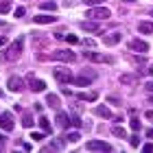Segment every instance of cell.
<instances>
[{"mask_svg":"<svg viewBox=\"0 0 153 153\" xmlns=\"http://www.w3.org/2000/svg\"><path fill=\"white\" fill-rule=\"evenodd\" d=\"M55 20H57L55 13H53V16H48V13H39V16L33 18V22H35V24H53Z\"/></svg>","mask_w":153,"mask_h":153,"instance_id":"8fae6325","label":"cell"},{"mask_svg":"<svg viewBox=\"0 0 153 153\" xmlns=\"http://www.w3.org/2000/svg\"><path fill=\"white\" fill-rule=\"evenodd\" d=\"M129 144H131L134 149H138V147H140V136H131V138H129Z\"/></svg>","mask_w":153,"mask_h":153,"instance_id":"484cf974","label":"cell"},{"mask_svg":"<svg viewBox=\"0 0 153 153\" xmlns=\"http://www.w3.org/2000/svg\"><path fill=\"white\" fill-rule=\"evenodd\" d=\"M53 74H55V79H57L59 83H72V81H74V79H72V72L68 70V68H57Z\"/></svg>","mask_w":153,"mask_h":153,"instance_id":"52a82bcc","label":"cell"},{"mask_svg":"<svg viewBox=\"0 0 153 153\" xmlns=\"http://www.w3.org/2000/svg\"><path fill=\"white\" fill-rule=\"evenodd\" d=\"M81 140V136H79V131H70V134H66V142H79Z\"/></svg>","mask_w":153,"mask_h":153,"instance_id":"ffe728a7","label":"cell"},{"mask_svg":"<svg viewBox=\"0 0 153 153\" xmlns=\"http://www.w3.org/2000/svg\"><path fill=\"white\" fill-rule=\"evenodd\" d=\"M144 90H147L149 94H153V81H149V83H144Z\"/></svg>","mask_w":153,"mask_h":153,"instance_id":"836d02e7","label":"cell"},{"mask_svg":"<svg viewBox=\"0 0 153 153\" xmlns=\"http://www.w3.org/2000/svg\"><path fill=\"white\" fill-rule=\"evenodd\" d=\"M94 114L101 116V118H114V116H112V109H109L107 105H96V107H94Z\"/></svg>","mask_w":153,"mask_h":153,"instance_id":"4fadbf2b","label":"cell"},{"mask_svg":"<svg viewBox=\"0 0 153 153\" xmlns=\"http://www.w3.org/2000/svg\"><path fill=\"white\" fill-rule=\"evenodd\" d=\"M0 94H2V90H0Z\"/></svg>","mask_w":153,"mask_h":153,"instance_id":"ee69618b","label":"cell"},{"mask_svg":"<svg viewBox=\"0 0 153 153\" xmlns=\"http://www.w3.org/2000/svg\"><path fill=\"white\" fill-rule=\"evenodd\" d=\"M55 123H57V127L66 129L68 125H70V116H68V114H64V112H59V114H57V118H55Z\"/></svg>","mask_w":153,"mask_h":153,"instance_id":"5bb4252c","label":"cell"},{"mask_svg":"<svg viewBox=\"0 0 153 153\" xmlns=\"http://www.w3.org/2000/svg\"><path fill=\"white\" fill-rule=\"evenodd\" d=\"M53 59L55 61H66V64H72V61L76 59V55L72 51H55L53 53Z\"/></svg>","mask_w":153,"mask_h":153,"instance_id":"5b68a950","label":"cell"},{"mask_svg":"<svg viewBox=\"0 0 153 153\" xmlns=\"http://www.w3.org/2000/svg\"><path fill=\"white\" fill-rule=\"evenodd\" d=\"M83 2H85L88 7H99V4L105 2V0H83Z\"/></svg>","mask_w":153,"mask_h":153,"instance_id":"83f0119b","label":"cell"},{"mask_svg":"<svg viewBox=\"0 0 153 153\" xmlns=\"http://www.w3.org/2000/svg\"><path fill=\"white\" fill-rule=\"evenodd\" d=\"M24 13H26V9H24V7H18V9H16V18H22Z\"/></svg>","mask_w":153,"mask_h":153,"instance_id":"d6a6232c","label":"cell"},{"mask_svg":"<svg viewBox=\"0 0 153 153\" xmlns=\"http://www.w3.org/2000/svg\"><path fill=\"white\" fill-rule=\"evenodd\" d=\"M129 127L134 129V131H138L140 129V120H138V118H131V123H129Z\"/></svg>","mask_w":153,"mask_h":153,"instance_id":"f546056e","label":"cell"},{"mask_svg":"<svg viewBox=\"0 0 153 153\" xmlns=\"http://www.w3.org/2000/svg\"><path fill=\"white\" fill-rule=\"evenodd\" d=\"M46 103L51 105L53 109H57L59 105H61V101H59V96L57 94H46Z\"/></svg>","mask_w":153,"mask_h":153,"instance_id":"2e32d148","label":"cell"},{"mask_svg":"<svg viewBox=\"0 0 153 153\" xmlns=\"http://www.w3.org/2000/svg\"><path fill=\"white\" fill-rule=\"evenodd\" d=\"M81 29L88 31V33H99V24L92 22V20H88V22H81Z\"/></svg>","mask_w":153,"mask_h":153,"instance_id":"9a60e30c","label":"cell"},{"mask_svg":"<svg viewBox=\"0 0 153 153\" xmlns=\"http://www.w3.org/2000/svg\"><path fill=\"white\" fill-rule=\"evenodd\" d=\"M39 7H42L44 11H57V4H55L53 0H46V2H42Z\"/></svg>","mask_w":153,"mask_h":153,"instance_id":"44dd1931","label":"cell"},{"mask_svg":"<svg viewBox=\"0 0 153 153\" xmlns=\"http://www.w3.org/2000/svg\"><path fill=\"white\" fill-rule=\"evenodd\" d=\"M138 29H140V33H144V35H151L153 33V22H140Z\"/></svg>","mask_w":153,"mask_h":153,"instance_id":"ac0fdd59","label":"cell"},{"mask_svg":"<svg viewBox=\"0 0 153 153\" xmlns=\"http://www.w3.org/2000/svg\"><path fill=\"white\" fill-rule=\"evenodd\" d=\"M83 44H85L88 48H94V42H92V39H83Z\"/></svg>","mask_w":153,"mask_h":153,"instance_id":"8d00e7d4","label":"cell"},{"mask_svg":"<svg viewBox=\"0 0 153 153\" xmlns=\"http://www.w3.org/2000/svg\"><path fill=\"white\" fill-rule=\"evenodd\" d=\"M7 42H9V39H7L4 35H0V46H4V44H7Z\"/></svg>","mask_w":153,"mask_h":153,"instance_id":"74e56055","label":"cell"},{"mask_svg":"<svg viewBox=\"0 0 153 153\" xmlns=\"http://www.w3.org/2000/svg\"><path fill=\"white\" fill-rule=\"evenodd\" d=\"M64 39L70 42V44H76V42H79V37H76V35H64Z\"/></svg>","mask_w":153,"mask_h":153,"instance_id":"1f68e13d","label":"cell"},{"mask_svg":"<svg viewBox=\"0 0 153 153\" xmlns=\"http://www.w3.org/2000/svg\"><path fill=\"white\" fill-rule=\"evenodd\" d=\"M11 11V2L9 0H0V13H9Z\"/></svg>","mask_w":153,"mask_h":153,"instance_id":"603a6c76","label":"cell"},{"mask_svg":"<svg viewBox=\"0 0 153 153\" xmlns=\"http://www.w3.org/2000/svg\"><path fill=\"white\" fill-rule=\"evenodd\" d=\"M0 26H2V20H0Z\"/></svg>","mask_w":153,"mask_h":153,"instance_id":"7bdbcfd3","label":"cell"},{"mask_svg":"<svg viewBox=\"0 0 153 153\" xmlns=\"http://www.w3.org/2000/svg\"><path fill=\"white\" fill-rule=\"evenodd\" d=\"M142 151H147V153H151V151H153V144H142Z\"/></svg>","mask_w":153,"mask_h":153,"instance_id":"d590c367","label":"cell"},{"mask_svg":"<svg viewBox=\"0 0 153 153\" xmlns=\"http://www.w3.org/2000/svg\"><path fill=\"white\" fill-rule=\"evenodd\" d=\"M123 39V33H109V35H103V44L105 46H114V44H118V42Z\"/></svg>","mask_w":153,"mask_h":153,"instance_id":"7c38bea8","label":"cell"},{"mask_svg":"<svg viewBox=\"0 0 153 153\" xmlns=\"http://www.w3.org/2000/svg\"><path fill=\"white\" fill-rule=\"evenodd\" d=\"M24 85V81L20 79V76H9V81H7V88H9V92H20Z\"/></svg>","mask_w":153,"mask_h":153,"instance_id":"30bf717a","label":"cell"},{"mask_svg":"<svg viewBox=\"0 0 153 153\" xmlns=\"http://www.w3.org/2000/svg\"><path fill=\"white\" fill-rule=\"evenodd\" d=\"M72 83H76V85H81V88H83V85H90V76L83 74V76H79V79H74Z\"/></svg>","mask_w":153,"mask_h":153,"instance_id":"7402d4cb","label":"cell"},{"mask_svg":"<svg viewBox=\"0 0 153 153\" xmlns=\"http://www.w3.org/2000/svg\"><path fill=\"white\" fill-rule=\"evenodd\" d=\"M144 118H149V120H153V112H144Z\"/></svg>","mask_w":153,"mask_h":153,"instance_id":"f35d334b","label":"cell"},{"mask_svg":"<svg viewBox=\"0 0 153 153\" xmlns=\"http://www.w3.org/2000/svg\"><path fill=\"white\" fill-rule=\"evenodd\" d=\"M76 99H81V101H90V103H92V101L99 99V94H96V92H79V94H76Z\"/></svg>","mask_w":153,"mask_h":153,"instance_id":"e0dca14e","label":"cell"},{"mask_svg":"<svg viewBox=\"0 0 153 153\" xmlns=\"http://www.w3.org/2000/svg\"><path fill=\"white\" fill-rule=\"evenodd\" d=\"M70 125H74V127H81V118H79V116H70Z\"/></svg>","mask_w":153,"mask_h":153,"instance_id":"4dcf8cb0","label":"cell"},{"mask_svg":"<svg viewBox=\"0 0 153 153\" xmlns=\"http://www.w3.org/2000/svg\"><path fill=\"white\" fill-rule=\"evenodd\" d=\"M109 16H112V11L107 9V7H90L88 9V18L90 20H107Z\"/></svg>","mask_w":153,"mask_h":153,"instance_id":"7a4b0ae2","label":"cell"},{"mask_svg":"<svg viewBox=\"0 0 153 153\" xmlns=\"http://www.w3.org/2000/svg\"><path fill=\"white\" fill-rule=\"evenodd\" d=\"M147 138H153V129H149V131H147Z\"/></svg>","mask_w":153,"mask_h":153,"instance_id":"ab89813d","label":"cell"},{"mask_svg":"<svg viewBox=\"0 0 153 153\" xmlns=\"http://www.w3.org/2000/svg\"><path fill=\"white\" fill-rule=\"evenodd\" d=\"M129 51H134V53H147L149 51V44L147 42H142V39H138V37H134V39H129Z\"/></svg>","mask_w":153,"mask_h":153,"instance_id":"ba28073f","label":"cell"},{"mask_svg":"<svg viewBox=\"0 0 153 153\" xmlns=\"http://www.w3.org/2000/svg\"><path fill=\"white\" fill-rule=\"evenodd\" d=\"M31 140H33V142H39V140H44V134H39V131H33V134H31Z\"/></svg>","mask_w":153,"mask_h":153,"instance_id":"4316f807","label":"cell"},{"mask_svg":"<svg viewBox=\"0 0 153 153\" xmlns=\"http://www.w3.org/2000/svg\"><path fill=\"white\" fill-rule=\"evenodd\" d=\"M88 151H112V147H109L107 142H103V140H90Z\"/></svg>","mask_w":153,"mask_h":153,"instance_id":"9c48e42d","label":"cell"},{"mask_svg":"<svg viewBox=\"0 0 153 153\" xmlns=\"http://www.w3.org/2000/svg\"><path fill=\"white\" fill-rule=\"evenodd\" d=\"M2 142H4V138H2V136H0V147H2Z\"/></svg>","mask_w":153,"mask_h":153,"instance_id":"60d3db41","label":"cell"},{"mask_svg":"<svg viewBox=\"0 0 153 153\" xmlns=\"http://www.w3.org/2000/svg\"><path fill=\"white\" fill-rule=\"evenodd\" d=\"M107 101H109V103H114V105H123V103H120V101H118V99H116V96H109V99H107Z\"/></svg>","mask_w":153,"mask_h":153,"instance_id":"e575fe53","label":"cell"},{"mask_svg":"<svg viewBox=\"0 0 153 153\" xmlns=\"http://www.w3.org/2000/svg\"><path fill=\"white\" fill-rule=\"evenodd\" d=\"M83 57H85L88 61H94V64H109V61H112L107 55H101V53H94V51H85Z\"/></svg>","mask_w":153,"mask_h":153,"instance_id":"277c9868","label":"cell"},{"mask_svg":"<svg viewBox=\"0 0 153 153\" xmlns=\"http://www.w3.org/2000/svg\"><path fill=\"white\" fill-rule=\"evenodd\" d=\"M26 81H29L31 92H46V83L42 81V79H35V74H33V72L26 74Z\"/></svg>","mask_w":153,"mask_h":153,"instance_id":"3957f363","label":"cell"},{"mask_svg":"<svg viewBox=\"0 0 153 153\" xmlns=\"http://www.w3.org/2000/svg\"><path fill=\"white\" fill-rule=\"evenodd\" d=\"M22 46H24V39L22 37H18L16 42H11L9 48H7V53H0V61L2 59H18L20 57V53H22Z\"/></svg>","mask_w":153,"mask_h":153,"instance_id":"6da1fadb","label":"cell"},{"mask_svg":"<svg viewBox=\"0 0 153 153\" xmlns=\"http://www.w3.org/2000/svg\"><path fill=\"white\" fill-rule=\"evenodd\" d=\"M151 103H153V94H151Z\"/></svg>","mask_w":153,"mask_h":153,"instance_id":"b9f144b4","label":"cell"},{"mask_svg":"<svg viewBox=\"0 0 153 153\" xmlns=\"http://www.w3.org/2000/svg\"><path fill=\"white\" fill-rule=\"evenodd\" d=\"M33 123H35V120H33V118H31L29 114H26V116L22 118V125H24V127H26V129H31V127H33Z\"/></svg>","mask_w":153,"mask_h":153,"instance_id":"d4e9b609","label":"cell"},{"mask_svg":"<svg viewBox=\"0 0 153 153\" xmlns=\"http://www.w3.org/2000/svg\"><path fill=\"white\" fill-rule=\"evenodd\" d=\"M120 83H136L134 74H120Z\"/></svg>","mask_w":153,"mask_h":153,"instance_id":"cb8c5ba5","label":"cell"},{"mask_svg":"<svg viewBox=\"0 0 153 153\" xmlns=\"http://www.w3.org/2000/svg\"><path fill=\"white\" fill-rule=\"evenodd\" d=\"M112 134L118 136V138H125V129H123V127H114V129H112Z\"/></svg>","mask_w":153,"mask_h":153,"instance_id":"f1b7e54d","label":"cell"},{"mask_svg":"<svg viewBox=\"0 0 153 153\" xmlns=\"http://www.w3.org/2000/svg\"><path fill=\"white\" fill-rule=\"evenodd\" d=\"M39 127L44 129V134H51V120H48L46 116H42V118H39Z\"/></svg>","mask_w":153,"mask_h":153,"instance_id":"d6986e66","label":"cell"},{"mask_svg":"<svg viewBox=\"0 0 153 153\" xmlns=\"http://www.w3.org/2000/svg\"><path fill=\"white\" fill-rule=\"evenodd\" d=\"M0 129H4V131H13V129H16L13 116H11L9 112H2V114H0Z\"/></svg>","mask_w":153,"mask_h":153,"instance_id":"8992f818","label":"cell"},{"mask_svg":"<svg viewBox=\"0 0 153 153\" xmlns=\"http://www.w3.org/2000/svg\"><path fill=\"white\" fill-rule=\"evenodd\" d=\"M151 16H153V11H151Z\"/></svg>","mask_w":153,"mask_h":153,"instance_id":"f6af8a7d","label":"cell"}]
</instances>
